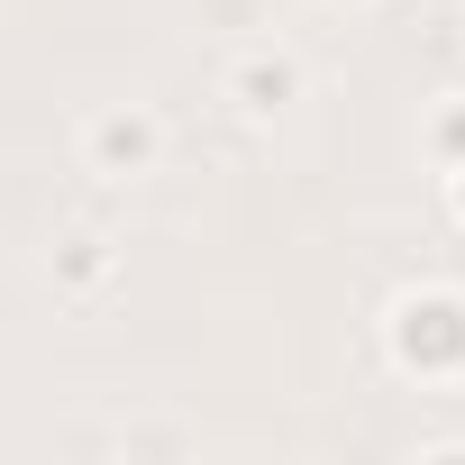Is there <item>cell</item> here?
Instances as JSON below:
<instances>
[{"mask_svg": "<svg viewBox=\"0 0 465 465\" xmlns=\"http://www.w3.org/2000/svg\"><path fill=\"white\" fill-rule=\"evenodd\" d=\"M392 347H401V365H420V374H447V365H465V302H447V292H420V302H401V320H392Z\"/></svg>", "mask_w": 465, "mask_h": 465, "instance_id": "cell-1", "label": "cell"}, {"mask_svg": "<svg viewBox=\"0 0 465 465\" xmlns=\"http://www.w3.org/2000/svg\"><path fill=\"white\" fill-rule=\"evenodd\" d=\"M238 92H247V110H274V101L292 92V74H283V64H247V74H238Z\"/></svg>", "mask_w": 465, "mask_h": 465, "instance_id": "cell-3", "label": "cell"}, {"mask_svg": "<svg viewBox=\"0 0 465 465\" xmlns=\"http://www.w3.org/2000/svg\"><path fill=\"white\" fill-rule=\"evenodd\" d=\"M456 201H465V183H456Z\"/></svg>", "mask_w": 465, "mask_h": 465, "instance_id": "cell-4", "label": "cell"}, {"mask_svg": "<svg viewBox=\"0 0 465 465\" xmlns=\"http://www.w3.org/2000/svg\"><path fill=\"white\" fill-rule=\"evenodd\" d=\"M92 146H101V164L119 173V164H146V146H155V128H146V119H101V137H92Z\"/></svg>", "mask_w": 465, "mask_h": 465, "instance_id": "cell-2", "label": "cell"}]
</instances>
